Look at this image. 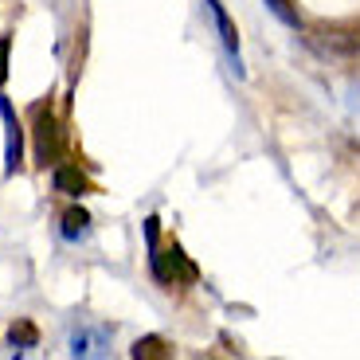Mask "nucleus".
Listing matches in <instances>:
<instances>
[{
    "instance_id": "12",
    "label": "nucleus",
    "mask_w": 360,
    "mask_h": 360,
    "mask_svg": "<svg viewBox=\"0 0 360 360\" xmlns=\"http://www.w3.org/2000/svg\"><path fill=\"white\" fill-rule=\"evenodd\" d=\"M8 51H12V39L0 36V86H4V79H8Z\"/></svg>"
},
{
    "instance_id": "3",
    "label": "nucleus",
    "mask_w": 360,
    "mask_h": 360,
    "mask_svg": "<svg viewBox=\"0 0 360 360\" xmlns=\"http://www.w3.org/2000/svg\"><path fill=\"white\" fill-rule=\"evenodd\" d=\"M314 36L321 47H329L333 55H360V16L333 20V24H317Z\"/></svg>"
},
{
    "instance_id": "7",
    "label": "nucleus",
    "mask_w": 360,
    "mask_h": 360,
    "mask_svg": "<svg viewBox=\"0 0 360 360\" xmlns=\"http://www.w3.org/2000/svg\"><path fill=\"white\" fill-rule=\"evenodd\" d=\"M207 4V12H212V20H216V27H219V39H224V47L239 59V32H235V20L227 16V8L219 4V0H204Z\"/></svg>"
},
{
    "instance_id": "11",
    "label": "nucleus",
    "mask_w": 360,
    "mask_h": 360,
    "mask_svg": "<svg viewBox=\"0 0 360 360\" xmlns=\"http://www.w3.org/2000/svg\"><path fill=\"white\" fill-rule=\"evenodd\" d=\"M266 8L274 12V16L282 20V24L297 27V8H294V0H266Z\"/></svg>"
},
{
    "instance_id": "8",
    "label": "nucleus",
    "mask_w": 360,
    "mask_h": 360,
    "mask_svg": "<svg viewBox=\"0 0 360 360\" xmlns=\"http://www.w3.org/2000/svg\"><path fill=\"white\" fill-rule=\"evenodd\" d=\"M90 235V212L86 207H67L63 212V239H71V243H79V239H86Z\"/></svg>"
},
{
    "instance_id": "10",
    "label": "nucleus",
    "mask_w": 360,
    "mask_h": 360,
    "mask_svg": "<svg viewBox=\"0 0 360 360\" xmlns=\"http://www.w3.org/2000/svg\"><path fill=\"white\" fill-rule=\"evenodd\" d=\"M8 341L16 345V349H36V341H39V329L27 317H16L12 321V329H8Z\"/></svg>"
},
{
    "instance_id": "2",
    "label": "nucleus",
    "mask_w": 360,
    "mask_h": 360,
    "mask_svg": "<svg viewBox=\"0 0 360 360\" xmlns=\"http://www.w3.org/2000/svg\"><path fill=\"white\" fill-rule=\"evenodd\" d=\"M32 137H36V161L44 165V169L47 165H59L63 134H59V122H55L47 102H36V106H32Z\"/></svg>"
},
{
    "instance_id": "5",
    "label": "nucleus",
    "mask_w": 360,
    "mask_h": 360,
    "mask_svg": "<svg viewBox=\"0 0 360 360\" xmlns=\"http://www.w3.org/2000/svg\"><path fill=\"white\" fill-rule=\"evenodd\" d=\"M55 192H63V196H86L90 192V176L79 169V165H55V176H51Z\"/></svg>"
},
{
    "instance_id": "1",
    "label": "nucleus",
    "mask_w": 360,
    "mask_h": 360,
    "mask_svg": "<svg viewBox=\"0 0 360 360\" xmlns=\"http://www.w3.org/2000/svg\"><path fill=\"white\" fill-rule=\"evenodd\" d=\"M149 266H153V278L161 282V286H176V282H196L200 278L196 262L180 251L176 243L165 247V251H161V243L149 247Z\"/></svg>"
},
{
    "instance_id": "6",
    "label": "nucleus",
    "mask_w": 360,
    "mask_h": 360,
    "mask_svg": "<svg viewBox=\"0 0 360 360\" xmlns=\"http://www.w3.org/2000/svg\"><path fill=\"white\" fill-rule=\"evenodd\" d=\"M110 333H114V329H106V325H98V329H75L71 352L75 356H98V352H106Z\"/></svg>"
},
{
    "instance_id": "4",
    "label": "nucleus",
    "mask_w": 360,
    "mask_h": 360,
    "mask_svg": "<svg viewBox=\"0 0 360 360\" xmlns=\"http://www.w3.org/2000/svg\"><path fill=\"white\" fill-rule=\"evenodd\" d=\"M0 117H4V176H16L24 165V126L4 94H0Z\"/></svg>"
},
{
    "instance_id": "9",
    "label": "nucleus",
    "mask_w": 360,
    "mask_h": 360,
    "mask_svg": "<svg viewBox=\"0 0 360 360\" xmlns=\"http://www.w3.org/2000/svg\"><path fill=\"white\" fill-rule=\"evenodd\" d=\"M129 356H134V360H169L172 349H169L165 337H141V341H134Z\"/></svg>"
}]
</instances>
